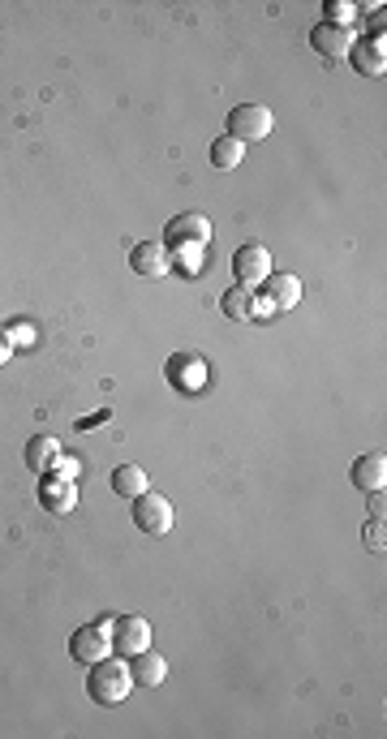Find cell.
I'll return each mask as SVG.
<instances>
[{"label": "cell", "instance_id": "obj_1", "mask_svg": "<svg viewBox=\"0 0 387 739\" xmlns=\"http://www.w3.org/2000/svg\"><path fill=\"white\" fill-rule=\"evenodd\" d=\"M134 688V671H129L125 658H99L91 662V675H86V692H91L95 705H121Z\"/></svg>", "mask_w": 387, "mask_h": 739}, {"label": "cell", "instance_id": "obj_2", "mask_svg": "<svg viewBox=\"0 0 387 739\" xmlns=\"http://www.w3.org/2000/svg\"><path fill=\"white\" fill-rule=\"evenodd\" d=\"M112 654V632H108V619H99V623H82V628H74L69 632V658L74 662H99V658H108Z\"/></svg>", "mask_w": 387, "mask_h": 739}, {"label": "cell", "instance_id": "obj_3", "mask_svg": "<svg viewBox=\"0 0 387 739\" xmlns=\"http://www.w3.org/2000/svg\"><path fill=\"white\" fill-rule=\"evenodd\" d=\"M271 129H276V117H271V108H263V104H241L228 112V138H237L241 147L267 138Z\"/></svg>", "mask_w": 387, "mask_h": 739}, {"label": "cell", "instance_id": "obj_4", "mask_svg": "<svg viewBox=\"0 0 387 739\" xmlns=\"http://www.w3.org/2000/svg\"><path fill=\"white\" fill-rule=\"evenodd\" d=\"M108 632H112V654H121V658H134L142 649H151V623L142 615H117L108 623Z\"/></svg>", "mask_w": 387, "mask_h": 739}, {"label": "cell", "instance_id": "obj_5", "mask_svg": "<svg viewBox=\"0 0 387 739\" xmlns=\"http://www.w3.org/2000/svg\"><path fill=\"white\" fill-rule=\"evenodd\" d=\"M172 520H177V512H172V503L164 495H138L134 499V525L142 533H151V538H164V533L172 529Z\"/></svg>", "mask_w": 387, "mask_h": 739}, {"label": "cell", "instance_id": "obj_6", "mask_svg": "<svg viewBox=\"0 0 387 739\" xmlns=\"http://www.w3.org/2000/svg\"><path fill=\"white\" fill-rule=\"evenodd\" d=\"M310 48L323 56V61H344L353 48V26H332V22H319L310 31Z\"/></svg>", "mask_w": 387, "mask_h": 739}, {"label": "cell", "instance_id": "obj_7", "mask_svg": "<svg viewBox=\"0 0 387 739\" xmlns=\"http://www.w3.org/2000/svg\"><path fill=\"white\" fill-rule=\"evenodd\" d=\"M233 271H237V284H263L271 275V254L263 250V245H241V250L233 254Z\"/></svg>", "mask_w": 387, "mask_h": 739}, {"label": "cell", "instance_id": "obj_8", "mask_svg": "<svg viewBox=\"0 0 387 739\" xmlns=\"http://www.w3.org/2000/svg\"><path fill=\"white\" fill-rule=\"evenodd\" d=\"M39 503L48 507V512L65 516V512H74V507H78V490H74V482H69V477H61V473H43V482H39Z\"/></svg>", "mask_w": 387, "mask_h": 739}, {"label": "cell", "instance_id": "obj_9", "mask_svg": "<svg viewBox=\"0 0 387 739\" xmlns=\"http://www.w3.org/2000/svg\"><path fill=\"white\" fill-rule=\"evenodd\" d=\"M207 237H211V220H207V215H198V211L168 220V241H172V250H190V245H203Z\"/></svg>", "mask_w": 387, "mask_h": 739}, {"label": "cell", "instance_id": "obj_10", "mask_svg": "<svg viewBox=\"0 0 387 739\" xmlns=\"http://www.w3.org/2000/svg\"><path fill=\"white\" fill-rule=\"evenodd\" d=\"M383 35H366V39H353V48H349V61H353V69L357 74H366V78H379L383 69H387V61H383Z\"/></svg>", "mask_w": 387, "mask_h": 739}, {"label": "cell", "instance_id": "obj_11", "mask_svg": "<svg viewBox=\"0 0 387 739\" xmlns=\"http://www.w3.org/2000/svg\"><path fill=\"white\" fill-rule=\"evenodd\" d=\"M349 477H353V486H357V490L375 495V490H383V486H387V456H383V452H366V456H357Z\"/></svg>", "mask_w": 387, "mask_h": 739}, {"label": "cell", "instance_id": "obj_12", "mask_svg": "<svg viewBox=\"0 0 387 739\" xmlns=\"http://www.w3.org/2000/svg\"><path fill=\"white\" fill-rule=\"evenodd\" d=\"M263 293H267V306L293 310L301 301V284H297V275H289V271H271L263 280Z\"/></svg>", "mask_w": 387, "mask_h": 739}, {"label": "cell", "instance_id": "obj_13", "mask_svg": "<svg viewBox=\"0 0 387 739\" xmlns=\"http://www.w3.org/2000/svg\"><path fill=\"white\" fill-rule=\"evenodd\" d=\"M129 671H134V684H142V688H160L164 675H168V662L155 654V649H142V654L129 658Z\"/></svg>", "mask_w": 387, "mask_h": 739}, {"label": "cell", "instance_id": "obj_14", "mask_svg": "<svg viewBox=\"0 0 387 739\" xmlns=\"http://www.w3.org/2000/svg\"><path fill=\"white\" fill-rule=\"evenodd\" d=\"M129 267H134L138 275H164L168 271V250L160 241H142V245H134V254H129Z\"/></svg>", "mask_w": 387, "mask_h": 739}, {"label": "cell", "instance_id": "obj_15", "mask_svg": "<svg viewBox=\"0 0 387 739\" xmlns=\"http://www.w3.org/2000/svg\"><path fill=\"white\" fill-rule=\"evenodd\" d=\"M112 495H121V499H129V503H134L138 495H147V473H142L138 465L112 469Z\"/></svg>", "mask_w": 387, "mask_h": 739}, {"label": "cell", "instance_id": "obj_16", "mask_svg": "<svg viewBox=\"0 0 387 739\" xmlns=\"http://www.w3.org/2000/svg\"><path fill=\"white\" fill-rule=\"evenodd\" d=\"M56 460H61V443L48 439V434H39V439L26 443V465H31L35 473H52Z\"/></svg>", "mask_w": 387, "mask_h": 739}, {"label": "cell", "instance_id": "obj_17", "mask_svg": "<svg viewBox=\"0 0 387 739\" xmlns=\"http://www.w3.org/2000/svg\"><path fill=\"white\" fill-rule=\"evenodd\" d=\"M220 310H224V318H233V323H246V318L258 310L254 306V293L246 284H237V288H228V293L220 297Z\"/></svg>", "mask_w": 387, "mask_h": 739}, {"label": "cell", "instance_id": "obj_18", "mask_svg": "<svg viewBox=\"0 0 387 739\" xmlns=\"http://www.w3.org/2000/svg\"><path fill=\"white\" fill-rule=\"evenodd\" d=\"M241 155H246V147H241V142H237V138H228V134L211 142V164H215V168H220V172H228V168H237V164H241Z\"/></svg>", "mask_w": 387, "mask_h": 739}, {"label": "cell", "instance_id": "obj_19", "mask_svg": "<svg viewBox=\"0 0 387 739\" xmlns=\"http://www.w3.org/2000/svg\"><path fill=\"white\" fill-rule=\"evenodd\" d=\"M323 13H327V22H332V26H353L357 5H349V0H327Z\"/></svg>", "mask_w": 387, "mask_h": 739}, {"label": "cell", "instance_id": "obj_20", "mask_svg": "<svg viewBox=\"0 0 387 739\" xmlns=\"http://www.w3.org/2000/svg\"><path fill=\"white\" fill-rule=\"evenodd\" d=\"M52 473H61V477H69V482H78V473H82V465H78V460H74V456H65V452H61V460H56V465H52Z\"/></svg>", "mask_w": 387, "mask_h": 739}, {"label": "cell", "instance_id": "obj_21", "mask_svg": "<svg viewBox=\"0 0 387 739\" xmlns=\"http://www.w3.org/2000/svg\"><path fill=\"white\" fill-rule=\"evenodd\" d=\"M9 331V344H35V327L31 323H18V327H5Z\"/></svg>", "mask_w": 387, "mask_h": 739}, {"label": "cell", "instance_id": "obj_22", "mask_svg": "<svg viewBox=\"0 0 387 739\" xmlns=\"http://www.w3.org/2000/svg\"><path fill=\"white\" fill-rule=\"evenodd\" d=\"M9 353H13V344H9V331L0 327V366H5V361H9Z\"/></svg>", "mask_w": 387, "mask_h": 739}]
</instances>
